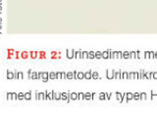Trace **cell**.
Segmentation results:
<instances>
[{
  "label": "cell",
  "instance_id": "cell-12",
  "mask_svg": "<svg viewBox=\"0 0 157 123\" xmlns=\"http://www.w3.org/2000/svg\"><path fill=\"white\" fill-rule=\"evenodd\" d=\"M154 58H156V59H157V52H155V53H154Z\"/></svg>",
  "mask_w": 157,
  "mask_h": 123
},
{
  "label": "cell",
  "instance_id": "cell-10",
  "mask_svg": "<svg viewBox=\"0 0 157 123\" xmlns=\"http://www.w3.org/2000/svg\"><path fill=\"white\" fill-rule=\"evenodd\" d=\"M144 55H145V56H144L145 58H149V56H148V55H149V52H148V51H145V52H144Z\"/></svg>",
  "mask_w": 157,
  "mask_h": 123
},
{
  "label": "cell",
  "instance_id": "cell-2",
  "mask_svg": "<svg viewBox=\"0 0 157 123\" xmlns=\"http://www.w3.org/2000/svg\"><path fill=\"white\" fill-rule=\"evenodd\" d=\"M146 98V93H142L141 95H140V100H145Z\"/></svg>",
  "mask_w": 157,
  "mask_h": 123
},
{
  "label": "cell",
  "instance_id": "cell-3",
  "mask_svg": "<svg viewBox=\"0 0 157 123\" xmlns=\"http://www.w3.org/2000/svg\"><path fill=\"white\" fill-rule=\"evenodd\" d=\"M134 97H135V100H140V93H135V95H134Z\"/></svg>",
  "mask_w": 157,
  "mask_h": 123
},
{
  "label": "cell",
  "instance_id": "cell-1",
  "mask_svg": "<svg viewBox=\"0 0 157 123\" xmlns=\"http://www.w3.org/2000/svg\"><path fill=\"white\" fill-rule=\"evenodd\" d=\"M144 74H145L144 79H150V78H152V72H145Z\"/></svg>",
  "mask_w": 157,
  "mask_h": 123
},
{
  "label": "cell",
  "instance_id": "cell-11",
  "mask_svg": "<svg viewBox=\"0 0 157 123\" xmlns=\"http://www.w3.org/2000/svg\"><path fill=\"white\" fill-rule=\"evenodd\" d=\"M136 55H137V56H136L137 58H141V57H142V56H141V54H140V51H137V52H136Z\"/></svg>",
  "mask_w": 157,
  "mask_h": 123
},
{
  "label": "cell",
  "instance_id": "cell-6",
  "mask_svg": "<svg viewBox=\"0 0 157 123\" xmlns=\"http://www.w3.org/2000/svg\"><path fill=\"white\" fill-rule=\"evenodd\" d=\"M130 55H131L130 57H132V58H136V52H132V53H130Z\"/></svg>",
  "mask_w": 157,
  "mask_h": 123
},
{
  "label": "cell",
  "instance_id": "cell-5",
  "mask_svg": "<svg viewBox=\"0 0 157 123\" xmlns=\"http://www.w3.org/2000/svg\"><path fill=\"white\" fill-rule=\"evenodd\" d=\"M152 78L157 80V72H152Z\"/></svg>",
  "mask_w": 157,
  "mask_h": 123
},
{
  "label": "cell",
  "instance_id": "cell-8",
  "mask_svg": "<svg viewBox=\"0 0 157 123\" xmlns=\"http://www.w3.org/2000/svg\"><path fill=\"white\" fill-rule=\"evenodd\" d=\"M128 98H129V100H132V98H134V95H132V93H128Z\"/></svg>",
  "mask_w": 157,
  "mask_h": 123
},
{
  "label": "cell",
  "instance_id": "cell-7",
  "mask_svg": "<svg viewBox=\"0 0 157 123\" xmlns=\"http://www.w3.org/2000/svg\"><path fill=\"white\" fill-rule=\"evenodd\" d=\"M149 58H154V52L149 51Z\"/></svg>",
  "mask_w": 157,
  "mask_h": 123
},
{
  "label": "cell",
  "instance_id": "cell-4",
  "mask_svg": "<svg viewBox=\"0 0 157 123\" xmlns=\"http://www.w3.org/2000/svg\"><path fill=\"white\" fill-rule=\"evenodd\" d=\"M144 73H145L144 71H140V79L144 78Z\"/></svg>",
  "mask_w": 157,
  "mask_h": 123
},
{
  "label": "cell",
  "instance_id": "cell-9",
  "mask_svg": "<svg viewBox=\"0 0 157 123\" xmlns=\"http://www.w3.org/2000/svg\"><path fill=\"white\" fill-rule=\"evenodd\" d=\"M124 58H129L130 57V53H128V52H125L124 53V56H123Z\"/></svg>",
  "mask_w": 157,
  "mask_h": 123
}]
</instances>
